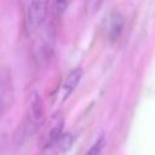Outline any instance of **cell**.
Instances as JSON below:
<instances>
[{"label":"cell","mask_w":155,"mask_h":155,"mask_svg":"<svg viewBox=\"0 0 155 155\" xmlns=\"http://www.w3.org/2000/svg\"><path fill=\"white\" fill-rule=\"evenodd\" d=\"M50 0H30L25 16H24V28L28 34L38 30L45 22L48 13Z\"/></svg>","instance_id":"6da1fadb"},{"label":"cell","mask_w":155,"mask_h":155,"mask_svg":"<svg viewBox=\"0 0 155 155\" xmlns=\"http://www.w3.org/2000/svg\"><path fill=\"white\" fill-rule=\"evenodd\" d=\"M44 122V108H42V101L38 93H34L30 99V110L29 116L25 126L27 133H33L38 128L41 127Z\"/></svg>","instance_id":"7a4b0ae2"},{"label":"cell","mask_w":155,"mask_h":155,"mask_svg":"<svg viewBox=\"0 0 155 155\" xmlns=\"http://www.w3.org/2000/svg\"><path fill=\"white\" fill-rule=\"evenodd\" d=\"M0 94H1V111L4 113L7 107L11 104V99L13 96L12 84L10 79V74L4 69L1 73V85H0Z\"/></svg>","instance_id":"3957f363"},{"label":"cell","mask_w":155,"mask_h":155,"mask_svg":"<svg viewBox=\"0 0 155 155\" xmlns=\"http://www.w3.org/2000/svg\"><path fill=\"white\" fill-rule=\"evenodd\" d=\"M82 78V70L80 68H75L73 69L65 78V81L63 84V99H67L71 92L75 90V87L79 85L80 80Z\"/></svg>","instance_id":"277c9868"},{"label":"cell","mask_w":155,"mask_h":155,"mask_svg":"<svg viewBox=\"0 0 155 155\" xmlns=\"http://www.w3.org/2000/svg\"><path fill=\"white\" fill-rule=\"evenodd\" d=\"M124 29V17L120 13H114L109 21V38L110 40H116Z\"/></svg>","instance_id":"5b68a950"},{"label":"cell","mask_w":155,"mask_h":155,"mask_svg":"<svg viewBox=\"0 0 155 155\" xmlns=\"http://www.w3.org/2000/svg\"><path fill=\"white\" fill-rule=\"evenodd\" d=\"M104 144H105V137H104V134H101L98 137V139L92 144V147L86 151L85 155H101V153L104 148Z\"/></svg>","instance_id":"8992f818"},{"label":"cell","mask_w":155,"mask_h":155,"mask_svg":"<svg viewBox=\"0 0 155 155\" xmlns=\"http://www.w3.org/2000/svg\"><path fill=\"white\" fill-rule=\"evenodd\" d=\"M71 143H73V137H71V134H70V133H67V134H63V133H62L61 138L57 140V143H56L54 145H58V148H59L61 150H67V149L70 148Z\"/></svg>","instance_id":"52a82bcc"},{"label":"cell","mask_w":155,"mask_h":155,"mask_svg":"<svg viewBox=\"0 0 155 155\" xmlns=\"http://www.w3.org/2000/svg\"><path fill=\"white\" fill-rule=\"evenodd\" d=\"M69 1L70 0H54V11L58 16H61L69 6Z\"/></svg>","instance_id":"ba28073f"},{"label":"cell","mask_w":155,"mask_h":155,"mask_svg":"<svg viewBox=\"0 0 155 155\" xmlns=\"http://www.w3.org/2000/svg\"><path fill=\"white\" fill-rule=\"evenodd\" d=\"M102 1H103V0H99V2H102Z\"/></svg>","instance_id":"9c48e42d"}]
</instances>
